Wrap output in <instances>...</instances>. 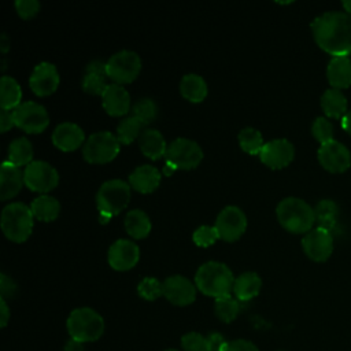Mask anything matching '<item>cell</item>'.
<instances>
[{
  "label": "cell",
  "mask_w": 351,
  "mask_h": 351,
  "mask_svg": "<svg viewBox=\"0 0 351 351\" xmlns=\"http://www.w3.org/2000/svg\"><path fill=\"white\" fill-rule=\"evenodd\" d=\"M132 115L136 117L143 125L151 123L158 115V106L149 97H141L132 106Z\"/></svg>",
  "instance_id": "35"
},
{
  "label": "cell",
  "mask_w": 351,
  "mask_h": 351,
  "mask_svg": "<svg viewBox=\"0 0 351 351\" xmlns=\"http://www.w3.org/2000/svg\"><path fill=\"white\" fill-rule=\"evenodd\" d=\"M239 144L247 154L259 155L265 143L258 129L252 126H245L239 132Z\"/></svg>",
  "instance_id": "33"
},
{
  "label": "cell",
  "mask_w": 351,
  "mask_h": 351,
  "mask_svg": "<svg viewBox=\"0 0 351 351\" xmlns=\"http://www.w3.org/2000/svg\"><path fill=\"white\" fill-rule=\"evenodd\" d=\"M319 163L332 173H343L351 165V154L346 145L332 140L318 148Z\"/></svg>",
  "instance_id": "13"
},
{
  "label": "cell",
  "mask_w": 351,
  "mask_h": 351,
  "mask_svg": "<svg viewBox=\"0 0 351 351\" xmlns=\"http://www.w3.org/2000/svg\"><path fill=\"white\" fill-rule=\"evenodd\" d=\"M341 126L351 134V110H348L347 114L341 118Z\"/></svg>",
  "instance_id": "50"
},
{
  "label": "cell",
  "mask_w": 351,
  "mask_h": 351,
  "mask_svg": "<svg viewBox=\"0 0 351 351\" xmlns=\"http://www.w3.org/2000/svg\"><path fill=\"white\" fill-rule=\"evenodd\" d=\"M314 215H315L318 228L332 232L337 223L339 207L333 200L324 199V200H319L314 207Z\"/></svg>",
  "instance_id": "30"
},
{
  "label": "cell",
  "mask_w": 351,
  "mask_h": 351,
  "mask_svg": "<svg viewBox=\"0 0 351 351\" xmlns=\"http://www.w3.org/2000/svg\"><path fill=\"white\" fill-rule=\"evenodd\" d=\"M218 237H219V233H218L215 225H202V226L196 228L192 234L195 244H197L200 247L211 245Z\"/></svg>",
  "instance_id": "39"
},
{
  "label": "cell",
  "mask_w": 351,
  "mask_h": 351,
  "mask_svg": "<svg viewBox=\"0 0 351 351\" xmlns=\"http://www.w3.org/2000/svg\"><path fill=\"white\" fill-rule=\"evenodd\" d=\"M25 185L36 192H47L58 185V170L45 160H32L23 170Z\"/></svg>",
  "instance_id": "11"
},
{
  "label": "cell",
  "mask_w": 351,
  "mask_h": 351,
  "mask_svg": "<svg viewBox=\"0 0 351 351\" xmlns=\"http://www.w3.org/2000/svg\"><path fill=\"white\" fill-rule=\"evenodd\" d=\"M295 155L293 144L287 138H274L263 144L259 158L271 169H280L287 166Z\"/></svg>",
  "instance_id": "15"
},
{
  "label": "cell",
  "mask_w": 351,
  "mask_h": 351,
  "mask_svg": "<svg viewBox=\"0 0 351 351\" xmlns=\"http://www.w3.org/2000/svg\"><path fill=\"white\" fill-rule=\"evenodd\" d=\"M12 117L15 125L27 133H40L49 123V117L45 107L33 100L22 101L18 107H15L12 110Z\"/></svg>",
  "instance_id": "10"
},
{
  "label": "cell",
  "mask_w": 351,
  "mask_h": 351,
  "mask_svg": "<svg viewBox=\"0 0 351 351\" xmlns=\"http://www.w3.org/2000/svg\"><path fill=\"white\" fill-rule=\"evenodd\" d=\"M0 308H1V326H5L8 322V318H10V310L5 303V299H3V298L0 300Z\"/></svg>",
  "instance_id": "49"
},
{
  "label": "cell",
  "mask_w": 351,
  "mask_h": 351,
  "mask_svg": "<svg viewBox=\"0 0 351 351\" xmlns=\"http://www.w3.org/2000/svg\"><path fill=\"white\" fill-rule=\"evenodd\" d=\"M67 330L71 339L86 343L97 340L104 330V321L99 313L89 307H80L70 313Z\"/></svg>",
  "instance_id": "5"
},
{
  "label": "cell",
  "mask_w": 351,
  "mask_h": 351,
  "mask_svg": "<svg viewBox=\"0 0 351 351\" xmlns=\"http://www.w3.org/2000/svg\"><path fill=\"white\" fill-rule=\"evenodd\" d=\"M130 200V184L121 180L112 178L101 184L96 193V203L99 214L111 218L118 214Z\"/></svg>",
  "instance_id": "6"
},
{
  "label": "cell",
  "mask_w": 351,
  "mask_h": 351,
  "mask_svg": "<svg viewBox=\"0 0 351 351\" xmlns=\"http://www.w3.org/2000/svg\"><path fill=\"white\" fill-rule=\"evenodd\" d=\"M33 158V145L29 138L21 136L14 138L8 145V159L16 166L29 165Z\"/></svg>",
  "instance_id": "32"
},
{
  "label": "cell",
  "mask_w": 351,
  "mask_h": 351,
  "mask_svg": "<svg viewBox=\"0 0 351 351\" xmlns=\"http://www.w3.org/2000/svg\"><path fill=\"white\" fill-rule=\"evenodd\" d=\"M85 73H90V74H100V75H107V62L101 60V59H96L92 60L86 64L85 67Z\"/></svg>",
  "instance_id": "45"
},
{
  "label": "cell",
  "mask_w": 351,
  "mask_h": 351,
  "mask_svg": "<svg viewBox=\"0 0 351 351\" xmlns=\"http://www.w3.org/2000/svg\"><path fill=\"white\" fill-rule=\"evenodd\" d=\"M280 223L292 233H307L315 222L314 208L300 197H284L276 208Z\"/></svg>",
  "instance_id": "3"
},
{
  "label": "cell",
  "mask_w": 351,
  "mask_h": 351,
  "mask_svg": "<svg viewBox=\"0 0 351 351\" xmlns=\"http://www.w3.org/2000/svg\"><path fill=\"white\" fill-rule=\"evenodd\" d=\"M140 256L138 245L129 239H118L108 248V263L115 270L132 269Z\"/></svg>",
  "instance_id": "16"
},
{
  "label": "cell",
  "mask_w": 351,
  "mask_h": 351,
  "mask_svg": "<svg viewBox=\"0 0 351 351\" xmlns=\"http://www.w3.org/2000/svg\"><path fill=\"white\" fill-rule=\"evenodd\" d=\"M303 250L308 258L315 262L326 261L333 251L332 232L322 228H315L306 233L302 240Z\"/></svg>",
  "instance_id": "14"
},
{
  "label": "cell",
  "mask_w": 351,
  "mask_h": 351,
  "mask_svg": "<svg viewBox=\"0 0 351 351\" xmlns=\"http://www.w3.org/2000/svg\"><path fill=\"white\" fill-rule=\"evenodd\" d=\"M321 107L330 118H343L347 114V99L340 89L329 88L321 96Z\"/></svg>",
  "instance_id": "27"
},
{
  "label": "cell",
  "mask_w": 351,
  "mask_h": 351,
  "mask_svg": "<svg viewBox=\"0 0 351 351\" xmlns=\"http://www.w3.org/2000/svg\"><path fill=\"white\" fill-rule=\"evenodd\" d=\"M240 311L239 302L230 295L215 299V314L223 322L233 321Z\"/></svg>",
  "instance_id": "36"
},
{
  "label": "cell",
  "mask_w": 351,
  "mask_h": 351,
  "mask_svg": "<svg viewBox=\"0 0 351 351\" xmlns=\"http://www.w3.org/2000/svg\"><path fill=\"white\" fill-rule=\"evenodd\" d=\"M262 287V280L255 271H244L234 278L233 292L241 302H247L255 298Z\"/></svg>",
  "instance_id": "25"
},
{
  "label": "cell",
  "mask_w": 351,
  "mask_h": 351,
  "mask_svg": "<svg viewBox=\"0 0 351 351\" xmlns=\"http://www.w3.org/2000/svg\"><path fill=\"white\" fill-rule=\"evenodd\" d=\"M119 140L108 130L92 133L84 143L82 155L90 163H106L119 152Z\"/></svg>",
  "instance_id": "8"
},
{
  "label": "cell",
  "mask_w": 351,
  "mask_h": 351,
  "mask_svg": "<svg viewBox=\"0 0 351 351\" xmlns=\"http://www.w3.org/2000/svg\"><path fill=\"white\" fill-rule=\"evenodd\" d=\"M33 217L29 206L12 202L1 210V229L10 240L16 243L25 241L32 233Z\"/></svg>",
  "instance_id": "4"
},
{
  "label": "cell",
  "mask_w": 351,
  "mask_h": 351,
  "mask_svg": "<svg viewBox=\"0 0 351 351\" xmlns=\"http://www.w3.org/2000/svg\"><path fill=\"white\" fill-rule=\"evenodd\" d=\"M85 140L82 128L74 122H60L52 132L53 144L62 151H73L78 148Z\"/></svg>",
  "instance_id": "19"
},
{
  "label": "cell",
  "mask_w": 351,
  "mask_h": 351,
  "mask_svg": "<svg viewBox=\"0 0 351 351\" xmlns=\"http://www.w3.org/2000/svg\"><path fill=\"white\" fill-rule=\"evenodd\" d=\"M15 7H16L18 14L22 18L27 19V18L34 16L38 12L40 3H38V0H16Z\"/></svg>",
  "instance_id": "42"
},
{
  "label": "cell",
  "mask_w": 351,
  "mask_h": 351,
  "mask_svg": "<svg viewBox=\"0 0 351 351\" xmlns=\"http://www.w3.org/2000/svg\"><path fill=\"white\" fill-rule=\"evenodd\" d=\"M63 351H85V350H84V343L77 341V340H74V339H70V340L66 343Z\"/></svg>",
  "instance_id": "48"
},
{
  "label": "cell",
  "mask_w": 351,
  "mask_h": 351,
  "mask_svg": "<svg viewBox=\"0 0 351 351\" xmlns=\"http://www.w3.org/2000/svg\"><path fill=\"white\" fill-rule=\"evenodd\" d=\"M247 226V217L244 211L237 206L223 207L215 219V228L219 233V237L226 241H233L239 239Z\"/></svg>",
  "instance_id": "12"
},
{
  "label": "cell",
  "mask_w": 351,
  "mask_h": 351,
  "mask_svg": "<svg viewBox=\"0 0 351 351\" xmlns=\"http://www.w3.org/2000/svg\"><path fill=\"white\" fill-rule=\"evenodd\" d=\"M138 145L143 154L151 159H159L166 155L167 144L163 134L158 129H145L138 136Z\"/></svg>",
  "instance_id": "24"
},
{
  "label": "cell",
  "mask_w": 351,
  "mask_h": 351,
  "mask_svg": "<svg viewBox=\"0 0 351 351\" xmlns=\"http://www.w3.org/2000/svg\"><path fill=\"white\" fill-rule=\"evenodd\" d=\"M165 158L166 173L169 174L176 169L196 167L203 158V151L196 141L186 137H177L167 145Z\"/></svg>",
  "instance_id": "7"
},
{
  "label": "cell",
  "mask_w": 351,
  "mask_h": 351,
  "mask_svg": "<svg viewBox=\"0 0 351 351\" xmlns=\"http://www.w3.org/2000/svg\"><path fill=\"white\" fill-rule=\"evenodd\" d=\"M317 44L333 56L351 53V14L344 11H328L311 22Z\"/></svg>",
  "instance_id": "1"
},
{
  "label": "cell",
  "mask_w": 351,
  "mask_h": 351,
  "mask_svg": "<svg viewBox=\"0 0 351 351\" xmlns=\"http://www.w3.org/2000/svg\"><path fill=\"white\" fill-rule=\"evenodd\" d=\"M141 59L132 49H121L107 60V75L117 84L132 82L140 73Z\"/></svg>",
  "instance_id": "9"
},
{
  "label": "cell",
  "mask_w": 351,
  "mask_h": 351,
  "mask_svg": "<svg viewBox=\"0 0 351 351\" xmlns=\"http://www.w3.org/2000/svg\"><path fill=\"white\" fill-rule=\"evenodd\" d=\"M22 182L25 181L19 166L11 163L10 160H4L0 176V199L7 200L15 196L21 191Z\"/></svg>",
  "instance_id": "22"
},
{
  "label": "cell",
  "mask_w": 351,
  "mask_h": 351,
  "mask_svg": "<svg viewBox=\"0 0 351 351\" xmlns=\"http://www.w3.org/2000/svg\"><path fill=\"white\" fill-rule=\"evenodd\" d=\"M181 346L184 351H210L207 337L196 332L185 333L181 337Z\"/></svg>",
  "instance_id": "41"
},
{
  "label": "cell",
  "mask_w": 351,
  "mask_h": 351,
  "mask_svg": "<svg viewBox=\"0 0 351 351\" xmlns=\"http://www.w3.org/2000/svg\"><path fill=\"white\" fill-rule=\"evenodd\" d=\"M81 85H82L85 92L90 93V95H100L101 96V93L104 92V89L108 84L106 81V75L85 73L84 77H82Z\"/></svg>",
  "instance_id": "40"
},
{
  "label": "cell",
  "mask_w": 351,
  "mask_h": 351,
  "mask_svg": "<svg viewBox=\"0 0 351 351\" xmlns=\"http://www.w3.org/2000/svg\"><path fill=\"white\" fill-rule=\"evenodd\" d=\"M138 295L147 300H155L163 295V285L155 277H144L137 285Z\"/></svg>",
  "instance_id": "37"
},
{
  "label": "cell",
  "mask_w": 351,
  "mask_h": 351,
  "mask_svg": "<svg viewBox=\"0 0 351 351\" xmlns=\"http://www.w3.org/2000/svg\"><path fill=\"white\" fill-rule=\"evenodd\" d=\"M207 341H208V347H210V351H222V348L225 347V344L228 343L223 336L221 333H217V332H213L207 336Z\"/></svg>",
  "instance_id": "46"
},
{
  "label": "cell",
  "mask_w": 351,
  "mask_h": 351,
  "mask_svg": "<svg viewBox=\"0 0 351 351\" xmlns=\"http://www.w3.org/2000/svg\"><path fill=\"white\" fill-rule=\"evenodd\" d=\"M343 7L346 8V11L348 14H351V0H347V1H343Z\"/></svg>",
  "instance_id": "51"
},
{
  "label": "cell",
  "mask_w": 351,
  "mask_h": 351,
  "mask_svg": "<svg viewBox=\"0 0 351 351\" xmlns=\"http://www.w3.org/2000/svg\"><path fill=\"white\" fill-rule=\"evenodd\" d=\"M101 103L110 115H123L130 110V95L121 84H108L101 93Z\"/></svg>",
  "instance_id": "20"
},
{
  "label": "cell",
  "mask_w": 351,
  "mask_h": 351,
  "mask_svg": "<svg viewBox=\"0 0 351 351\" xmlns=\"http://www.w3.org/2000/svg\"><path fill=\"white\" fill-rule=\"evenodd\" d=\"M125 228L128 233L134 239L145 237L151 230V221L145 211L140 208H133L128 211L125 217Z\"/></svg>",
  "instance_id": "31"
},
{
  "label": "cell",
  "mask_w": 351,
  "mask_h": 351,
  "mask_svg": "<svg viewBox=\"0 0 351 351\" xmlns=\"http://www.w3.org/2000/svg\"><path fill=\"white\" fill-rule=\"evenodd\" d=\"M14 125H15V122H14L12 111L1 108V111H0V130H1V132H7V130L11 129Z\"/></svg>",
  "instance_id": "47"
},
{
  "label": "cell",
  "mask_w": 351,
  "mask_h": 351,
  "mask_svg": "<svg viewBox=\"0 0 351 351\" xmlns=\"http://www.w3.org/2000/svg\"><path fill=\"white\" fill-rule=\"evenodd\" d=\"M165 351H178V350H174V348H169V350H165Z\"/></svg>",
  "instance_id": "52"
},
{
  "label": "cell",
  "mask_w": 351,
  "mask_h": 351,
  "mask_svg": "<svg viewBox=\"0 0 351 351\" xmlns=\"http://www.w3.org/2000/svg\"><path fill=\"white\" fill-rule=\"evenodd\" d=\"M165 298L177 306H186L192 303L196 298V287L191 280L181 274H174L167 277L163 282Z\"/></svg>",
  "instance_id": "17"
},
{
  "label": "cell",
  "mask_w": 351,
  "mask_h": 351,
  "mask_svg": "<svg viewBox=\"0 0 351 351\" xmlns=\"http://www.w3.org/2000/svg\"><path fill=\"white\" fill-rule=\"evenodd\" d=\"M32 213L37 219L41 221H52L58 217L60 211V203L56 197L51 195H40L33 199L30 204Z\"/></svg>",
  "instance_id": "28"
},
{
  "label": "cell",
  "mask_w": 351,
  "mask_h": 351,
  "mask_svg": "<svg viewBox=\"0 0 351 351\" xmlns=\"http://www.w3.org/2000/svg\"><path fill=\"white\" fill-rule=\"evenodd\" d=\"M0 92H1V108L4 110H14L22 101V89L18 81L11 75H3L0 81Z\"/></svg>",
  "instance_id": "29"
},
{
  "label": "cell",
  "mask_w": 351,
  "mask_h": 351,
  "mask_svg": "<svg viewBox=\"0 0 351 351\" xmlns=\"http://www.w3.org/2000/svg\"><path fill=\"white\" fill-rule=\"evenodd\" d=\"M222 351H258V348L255 344H252L248 340L237 339V340L228 341L222 348Z\"/></svg>",
  "instance_id": "43"
},
{
  "label": "cell",
  "mask_w": 351,
  "mask_h": 351,
  "mask_svg": "<svg viewBox=\"0 0 351 351\" xmlns=\"http://www.w3.org/2000/svg\"><path fill=\"white\" fill-rule=\"evenodd\" d=\"M0 291H1V298H11L16 292V284L14 280H11L7 274L1 273L0 276Z\"/></svg>",
  "instance_id": "44"
},
{
  "label": "cell",
  "mask_w": 351,
  "mask_h": 351,
  "mask_svg": "<svg viewBox=\"0 0 351 351\" xmlns=\"http://www.w3.org/2000/svg\"><path fill=\"white\" fill-rule=\"evenodd\" d=\"M311 132H313L314 137L321 144H325L328 141L335 140L333 138V125L330 123V121H328L324 117L315 118V121L313 122V126H311Z\"/></svg>",
  "instance_id": "38"
},
{
  "label": "cell",
  "mask_w": 351,
  "mask_h": 351,
  "mask_svg": "<svg viewBox=\"0 0 351 351\" xmlns=\"http://www.w3.org/2000/svg\"><path fill=\"white\" fill-rule=\"evenodd\" d=\"M144 125L133 115L123 118L117 126V138L122 144L132 143L137 136L141 134V128Z\"/></svg>",
  "instance_id": "34"
},
{
  "label": "cell",
  "mask_w": 351,
  "mask_h": 351,
  "mask_svg": "<svg viewBox=\"0 0 351 351\" xmlns=\"http://www.w3.org/2000/svg\"><path fill=\"white\" fill-rule=\"evenodd\" d=\"M29 84L32 90L38 96H45L55 92L59 84V73L56 66L47 60L40 62L34 66Z\"/></svg>",
  "instance_id": "18"
},
{
  "label": "cell",
  "mask_w": 351,
  "mask_h": 351,
  "mask_svg": "<svg viewBox=\"0 0 351 351\" xmlns=\"http://www.w3.org/2000/svg\"><path fill=\"white\" fill-rule=\"evenodd\" d=\"M326 75L333 88H348L351 85V59L348 56H333L328 63Z\"/></svg>",
  "instance_id": "23"
},
{
  "label": "cell",
  "mask_w": 351,
  "mask_h": 351,
  "mask_svg": "<svg viewBox=\"0 0 351 351\" xmlns=\"http://www.w3.org/2000/svg\"><path fill=\"white\" fill-rule=\"evenodd\" d=\"M234 277L232 270L222 262H204L195 274V284L204 295L221 298L230 295Z\"/></svg>",
  "instance_id": "2"
},
{
  "label": "cell",
  "mask_w": 351,
  "mask_h": 351,
  "mask_svg": "<svg viewBox=\"0 0 351 351\" xmlns=\"http://www.w3.org/2000/svg\"><path fill=\"white\" fill-rule=\"evenodd\" d=\"M160 182V171L148 163L140 165L134 167V170L129 174V184L136 191L148 193L156 189Z\"/></svg>",
  "instance_id": "21"
},
{
  "label": "cell",
  "mask_w": 351,
  "mask_h": 351,
  "mask_svg": "<svg viewBox=\"0 0 351 351\" xmlns=\"http://www.w3.org/2000/svg\"><path fill=\"white\" fill-rule=\"evenodd\" d=\"M181 95L191 101H202L207 95V82L196 73H188L181 78L180 82Z\"/></svg>",
  "instance_id": "26"
}]
</instances>
